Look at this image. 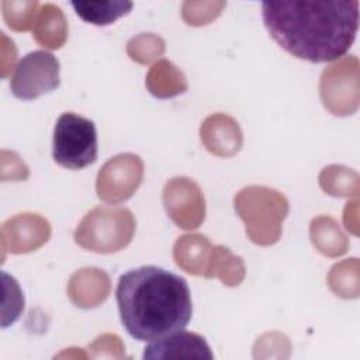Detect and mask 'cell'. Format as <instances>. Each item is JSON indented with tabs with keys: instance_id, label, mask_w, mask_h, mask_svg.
I'll use <instances>...</instances> for the list:
<instances>
[{
	"instance_id": "6da1fadb",
	"label": "cell",
	"mask_w": 360,
	"mask_h": 360,
	"mask_svg": "<svg viewBox=\"0 0 360 360\" xmlns=\"http://www.w3.org/2000/svg\"><path fill=\"white\" fill-rule=\"evenodd\" d=\"M262 17L271 38L292 56L330 62L342 58L356 39L359 1H264Z\"/></svg>"
},
{
	"instance_id": "7a4b0ae2",
	"label": "cell",
	"mask_w": 360,
	"mask_h": 360,
	"mask_svg": "<svg viewBox=\"0 0 360 360\" xmlns=\"http://www.w3.org/2000/svg\"><path fill=\"white\" fill-rule=\"evenodd\" d=\"M115 298L121 322L136 340L152 342L180 332L191 319L187 281L156 266L124 273L118 280Z\"/></svg>"
},
{
	"instance_id": "3957f363",
	"label": "cell",
	"mask_w": 360,
	"mask_h": 360,
	"mask_svg": "<svg viewBox=\"0 0 360 360\" xmlns=\"http://www.w3.org/2000/svg\"><path fill=\"white\" fill-rule=\"evenodd\" d=\"M233 205L253 243L269 246L280 239L281 224L288 214V201L281 193L264 186H249L235 195Z\"/></svg>"
},
{
	"instance_id": "277c9868",
	"label": "cell",
	"mask_w": 360,
	"mask_h": 360,
	"mask_svg": "<svg viewBox=\"0 0 360 360\" xmlns=\"http://www.w3.org/2000/svg\"><path fill=\"white\" fill-rule=\"evenodd\" d=\"M134 232L135 218L129 210L96 207L77 225L75 240L91 252L114 253L132 240Z\"/></svg>"
},
{
	"instance_id": "5b68a950",
	"label": "cell",
	"mask_w": 360,
	"mask_h": 360,
	"mask_svg": "<svg viewBox=\"0 0 360 360\" xmlns=\"http://www.w3.org/2000/svg\"><path fill=\"white\" fill-rule=\"evenodd\" d=\"M53 160L70 170L83 169L97 159V131L91 120L73 112L62 114L53 129Z\"/></svg>"
},
{
	"instance_id": "8992f818",
	"label": "cell",
	"mask_w": 360,
	"mask_h": 360,
	"mask_svg": "<svg viewBox=\"0 0 360 360\" xmlns=\"http://www.w3.org/2000/svg\"><path fill=\"white\" fill-rule=\"evenodd\" d=\"M59 60L51 52L34 51L27 53L15 66L11 76V93L21 100H34L59 87Z\"/></svg>"
},
{
	"instance_id": "52a82bcc",
	"label": "cell",
	"mask_w": 360,
	"mask_h": 360,
	"mask_svg": "<svg viewBox=\"0 0 360 360\" xmlns=\"http://www.w3.org/2000/svg\"><path fill=\"white\" fill-rule=\"evenodd\" d=\"M359 62L354 56L326 68L321 77L319 91L323 105L335 115H349L359 104Z\"/></svg>"
},
{
	"instance_id": "ba28073f",
	"label": "cell",
	"mask_w": 360,
	"mask_h": 360,
	"mask_svg": "<svg viewBox=\"0 0 360 360\" xmlns=\"http://www.w3.org/2000/svg\"><path fill=\"white\" fill-rule=\"evenodd\" d=\"M143 177V163L139 156L121 153L107 160L96 181L97 195L110 204L128 200L139 187Z\"/></svg>"
},
{
	"instance_id": "9c48e42d",
	"label": "cell",
	"mask_w": 360,
	"mask_h": 360,
	"mask_svg": "<svg viewBox=\"0 0 360 360\" xmlns=\"http://www.w3.org/2000/svg\"><path fill=\"white\" fill-rule=\"evenodd\" d=\"M163 204L167 215L181 229H194L205 217V202L195 181L188 177H174L163 188Z\"/></svg>"
},
{
	"instance_id": "30bf717a",
	"label": "cell",
	"mask_w": 360,
	"mask_h": 360,
	"mask_svg": "<svg viewBox=\"0 0 360 360\" xmlns=\"http://www.w3.org/2000/svg\"><path fill=\"white\" fill-rule=\"evenodd\" d=\"M1 248L14 255L28 253L41 248L51 236L49 222L31 212L18 214L1 224Z\"/></svg>"
},
{
	"instance_id": "8fae6325",
	"label": "cell",
	"mask_w": 360,
	"mask_h": 360,
	"mask_svg": "<svg viewBox=\"0 0 360 360\" xmlns=\"http://www.w3.org/2000/svg\"><path fill=\"white\" fill-rule=\"evenodd\" d=\"M146 359H208L214 354L205 339L193 332H176L152 340L143 350Z\"/></svg>"
},
{
	"instance_id": "7c38bea8",
	"label": "cell",
	"mask_w": 360,
	"mask_h": 360,
	"mask_svg": "<svg viewBox=\"0 0 360 360\" xmlns=\"http://www.w3.org/2000/svg\"><path fill=\"white\" fill-rule=\"evenodd\" d=\"M200 136L204 146L221 158L238 153L243 141L238 122L225 114L207 117L200 128Z\"/></svg>"
},
{
	"instance_id": "4fadbf2b",
	"label": "cell",
	"mask_w": 360,
	"mask_h": 360,
	"mask_svg": "<svg viewBox=\"0 0 360 360\" xmlns=\"http://www.w3.org/2000/svg\"><path fill=\"white\" fill-rule=\"evenodd\" d=\"M111 290L110 277L100 269L87 267L76 271L68 284L70 301L80 308H94L103 304Z\"/></svg>"
},
{
	"instance_id": "5bb4252c",
	"label": "cell",
	"mask_w": 360,
	"mask_h": 360,
	"mask_svg": "<svg viewBox=\"0 0 360 360\" xmlns=\"http://www.w3.org/2000/svg\"><path fill=\"white\" fill-rule=\"evenodd\" d=\"M214 246L204 235H183L173 248V257L179 267L188 274L208 276Z\"/></svg>"
},
{
	"instance_id": "9a60e30c",
	"label": "cell",
	"mask_w": 360,
	"mask_h": 360,
	"mask_svg": "<svg viewBox=\"0 0 360 360\" xmlns=\"http://www.w3.org/2000/svg\"><path fill=\"white\" fill-rule=\"evenodd\" d=\"M32 37L44 48L59 49L68 38V21L63 11L52 3L42 4L32 27Z\"/></svg>"
},
{
	"instance_id": "2e32d148",
	"label": "cell",
	"mask_w": 360,
	"mask_h": 360,
	"mask_svg": "<svg viewBox=\"0 0 360 360\" xmlns=\"http://www.w3.org/2000/svg\"><path fill=\"white\" fill-rule=\"evenodd\" d=\"M146 87L158 98H170L187 90V80L172 62L162 59L149 69Z\"/></svg>"
},
{
	"instance_id": "e0dca14e",
	"label": "cell",
	"mask_w": 360,
	"mask_h": 360,
	"mask_svg": "<svg viewBox=\"0 0 360 360\" xmlns=\"http://www.w3.org/2000/svg\"><path fill=\"white\" fill-rule=\"evenodd\" d=\"M132 3L125 0H98V1H72L76 14L89 24L108 25L132 10Z\"/></svg>"
},
{
	"instance_id": "ac0fdd59",
	"label": "cell",
	"mask_w": 360,
	"mask_h": 360,
	"mask_svg": "<svg viewBox=\"0 0 360 360\" xmlns=\"http://www.w3.org/2000/svg\"><path fill=\"white\" fill-rule=\"evenodd\" d=\"M309 235L314 246L323 255L336 257L347 250V239L339 229L335 219L316 217L311 222Z\"/></svg>"
},
{
	"instance_id": "d6986e66",
	"label": "cell",
	"mask_w": 360,
	"mask_h": 360,
	"mask_svg": "<svg viewBox=\"0 0 360 360\" xmlns=\"http://www.w3.org/2000/svg\"><path fill=\"white\" fill-rule=\"evenodd\" d=\"M208 278L218 277L228 287L239 285L245 277V264L226 246H214L208 269Z\"/></svg>"
},
{
	"instance_id": "ffe728a7",
	"label": "cell",
	"mask_w": 360,
	"mask_h": 360,
	"mask_svg": "<svg viewBox=\"0 0 360 360\" xmlns=\"http://www.w3.org/2000/svg\"><path fill=\"white\" fill-rule=\"evenodd\" d=\"M330 290L343 298L359 295V262L356 257L335 264L328 274Z\"/></svg>"
},
{
	"instance_id": "44dd1931",
	"label": "cell",
	"mask_w": 360,
	"mask_h": 360,
	"mask_svg": "<svg viewBox=\"0 0 360 360\" xmlns=\"http://www.w3.org/2000/svg\"><path fill=\"white\" fill-rule=\"evenodd\" d=\"M359 177L354 172L343 166H328L319 174V184L330 195L357 194Z\"/></svg>"
},
{
	"instance_id": "7402d4cb",
	"label": "cell",
	"mask_w": 360,
	"mask_h": 360,
	"mask_svg": "<svg viewBox=\"0 0 360 360\" xmlns=\"http://www.w3.org/2000/svg\"><path fill=\"white\" fill-rule=\"evenodd\" d=\"M41 4L38 1H3L1 10L6 24L14 31H27L34 27Z\"/></svg>"
},
{
	"instance_id": "603a6c76",
	"label": "cell",
	"mask_w": 360,
	"mask_h": 360,
	"mask_svg": "<svg viewBox=\"0 0 360 360\" xmlns=\"http://www.w3.org/2000/svg\"><path fill=\"white\" fill-rule=\"evenodd\" d=\"M129 58L138 63H149L165 52V41L155 34H139L127 44Z\"/></svg>"
},
{
	"instance_id": "cb8c5ba5",
	"label": "cell",
	"mask_w": 360,
	"mask_h": 360,
	"mask_svg": "<svg viewBox=\"0 0 360 360\" xmlns=\"http://www.w3.org/2000/svg\"><path fill=\"white\" fill-rule=\"evenodd\" d=\"M225 6V1H184L181 15L188 25H207L221 14Z\"/></svg>"
},
{
	"instance_id": "d4e9b609",
	"label": "cell",
	"mask_w": 360,
	"mask_h": 360,
	"mask_svg": "<svg viewBox=\"0 0 360 360\" xmlns=\"http://www.w3.org/2000/svg\"><path fill=\"white\" fill-rule=\"evenodd\" d=\"M3 276V287H4V300H3V328H7L10 323H14L20 314L24 309V295L21 292L20 285L15 278L8 276L7 273H1Z\"/></svg>"
},
{
	"instance_id": "484cf974",
	"label": "cell",
	"mask_w": 360,
	"mask_h": 360,
	"mask_svg": "<svg viewBox=\"0 0 360 360\" xmlns=\"http://www.w3.org/2000/svg\"><path fill=\"white\" fill-rule=\"evenodd\" d=\"M28 167L14 152L1 150V180H25Z\"/></svg>"
},
{
	"instance_id": "4316f807",
	"label": "cell",
	"mask_w": 360,
	"mask_h": 360,
	"mask_svg": "<svg viewBox=\"0 0 360 360\" xmlns=\"http://www.w3.org/2000/svg\"><path fill=\"white\" fill-rule=\"evenodd\" d=\"M1 77H6L13 70L17 58V51L13 41H10L4 35V32H1Z\"/></svg>"
}]
</instances>
